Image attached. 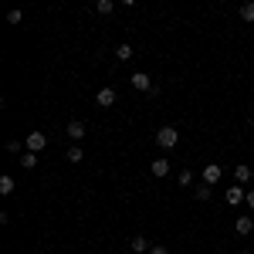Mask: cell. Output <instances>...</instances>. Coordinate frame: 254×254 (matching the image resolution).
<instances>
[{"label":"cell","mask_w":254,"mask_h":254,"mask_svg":"<svg viewBox=\"0 0 254 254\" xmlns=\"http://www.w3.org/2000/svg\"><path fill=\"white\" fill-rule=\"evenodd\" d=\"M176 142H180L176 126H159V129H156V146H159V149H173Z\"/></svg>","instance_id":"6da1fadb"},{"label":"cell","mask_w":254,"mask_h":254,"mask_svg":"<svg viewBox=\"0 0 254 254\" xmlns=\"http://www.w3.org/2000/svg\"><path fill=\"white\" fill-rule=\"evenodd\" d=\"M24 146H27L31 153H44V149H48V136H44L41 129H34V132H27V139H24Z\"/></svg>","instance_id":"7a4b0ae2"},{"label":"cell","mask_w":254,"mask_h":254,"mask_svg":"<svg viewBox=\"0 0 254 254\" xmlns=\"http://www.w3.org/2000/svg\"><path fill=\"white\" fill-rule=\"evenodd\" d=\"M224 200H227L231 207H241V203L248 200V190H244V183H234V187H227V193H224Z\"/></svg>","instance_id":"3957f363"},{"label":"cell","mask_w":254,"mask_h":254,"mask_svg":"<svg viewBox=\"0 0 254 254\" xmlns=\"http://www.w3.org/2000/svg\"><path fill=\"white\" fill-rule=\"evenodd\" d=\"M129 81H132V88H136V92H156V85H153V78H149L146 71H136Z\"/></svg>","instance_id":"277c9868"},{"label":"cell","mask_w":254,"mask_h":254,"mask_svg":"<svg viewBox=\"0 0 254 254\" xmlns=\"http://www.w3.org/2000/svg\"><path fill=\"white\" fill-rule=\"evenodd\" d=\"M64 132H68V139H71V142H81L88 129H85V122H78V119H71V122L64 126Z\"/></svg>","instance_id":"5b68a950"},{"label":"cell","mask_w":254,"mask_h":254,"mask_svg":"<svg viewBox=\"0 0 254 254\" xmlns=\"http://www.w3.org/2000/svg\"><path fill=\"white\" fill-rule=\"evenodd\" d=\"M149 173L156 176V180H163V176L170 173V159H166V156H156L153 163H149Z\"/></svg>","instance_id":"8992f818"},{"label":"cell","mask_w":254,"mask_h":254,"mask_svg":"<svg viewBox=\"0 0 254 254\" xmlns=\"http://www.w3.org/2000/svg\"><path fill=\"white\" fill-rule=\"evenodd\" d=\"M95 102L102 105V109H112V105H116V88H109V85H105V88H98Z\"/></svg>","instance_id":"52a82bcc"},{"label":"cell","mask_w":254,"mask_h":254,"mask_svg":"<svg viewBox=\"0 0 254 254\" xmlns=\"http://www.w3.org/2000/svg\"><path fill=\"white\" fill-rule=\"evenodd\" d=\"M203 183H210V187H214L217 180H220V176H224V170H220V166H217V163H207V166H203Z\"/></svg>","instance_id":"ba28073f"},{"label":"cell","mask_w":254,"mask_h":254,"mask_svg":"<svg viewBox=\"0 0 254 254\" xmlns=\"http://www.w3.org/2000/svg\"><path fill=\"white\" fill-rule=\"evenodd\" d=\"M234 231H237L241 237H248V234L254 231V220H251L248 214H241V217H237V224H234Z\"/></svg>","instance_id":"9c48e42d"},{"label":"cell","mask_w":254,"mask_h":254,"mask_svg":"<svg viewBox=\"0 0 254 254\" xmlns=\"http://www.w3.org/2000/svg\"><path fill=\"white\" fill-rule=\"evenodd\" d=\"M251 166H248V163H237L234 166V183H251Z\"/></svg>","instance_id":"30bf717a"},{"label":"cell","mask_w":254,"mask_h":254,"mask_svg":"<svg viewBox=\"0 0 254 254\" xmlns=\"http://www.w3.org/2000/svg\"><path fill=\"white\" fill-rule=\"evenodd\" d=\"M129 248H132V254H142V251H149L153 244H149V237L136 234V237H132V241H129Z\"/></svg>","instance_id":"8fae6325"},{"label":"cell","mask_w":254,"mask_h":254,"mask_svg":"<svg viewBox=\"0 0 254 254\" xmlns=\"http://www.w3.org/2000/svg\"><path fill=\"white\" fill-rule=\"evenodd\" d=\"M64 156H68V163H75V166H78L81 159H85V149H81L78 142H71V149H68V153H64Z\"/></svg>","instance_id":"7c38bea8"},{"label":"cell","mask_w":254,"mask_h":254,"mask_svg":"<svg viewBox=\"0 0 254 254\" xmlns=\"http://www.w3.org/2000/svg\"><path fill=\"white\" fill-rule=\"evenodd\" d=\"M210 193H214V187H210V183H200V187L193 190V196L200 200V203H207V200H210Z\"/></svg>","instance_id":"4fadbf2b"},{"label":"cell","mask_w":254,"mask_h":254,"mask_svg":"<svg viewBox=\"0 0 254 254\" xmlns=\"http://www.w3.org/2000/svg\"><path fill=\"white\" fill-rule=\"evenodd\" d=\"M14 187H17V183H14V176H10V173H3V176H0V193H3V196H7V193H14Z\"/></svg>","instance_id":"5bb4252c"},{"label":"cell","mask_w":254,"mask_h":254,"mask_svg":"<svg viewBox=\"0 0 254 254\" xmlns=\"http://www.w3.org/2000/svg\"><path fill=\"white\" fill-rule=\"evenodd\" d=\"M95 10L102 14V17H109V14L116 10V0H95Z\"/></svg>","instance_id":"9a60e30c"},{"label":"cell","mask_w":254,"mask_h":254,"mask_svg":"<svg viewBox=\"0 0 254 254\" xmlns=\"http://www.w3.org/2000/svg\"><path fill=\"white\" fill-rule=\"evenodd\" d=\"M132 55H136V48H132V44H119V48H116V58L119 61H129Z\"/></svg>","instance_id":"2e32d148"},{"label":"cell","mask_w":254,"mask_h":254,"mask_svg":"<svg viewBox=\"0 0 254 254\" xmlns=\"http://www.w3.org/2000/svg\"><path fill=\"white\" fill-rule=\"evenodd\" d=\"M20 166H24V170H34V166H38V153H31V149H27V153L20 156Z\"/></svg>","instance_id":"e0dca14e"},{"label":"cell","mask_w":254,"mask_h":254,"mask_svg":"<svg viewBox=\"0 0 254 254\" xmlns=\"http://www.w3.org/2000/svg\"><path fill=\"white\" fill-rule=\"evenodd\" d=\"M241 20H248V24H254V0H248V3L241 7Z\"/></svg>","instance_id":"ac0fdd59"},{"label":"cell","mask_w":254,"mask_h":254,"mask_svg":"<svg viewBox=\"0 0 254 254\" xmlns=\"http://www.w3.org/2000/svg\"><path fill=\"white\" fill-rule=\"evenodd\" d=\"M20 20H24V14H20L17 7H14V10H7V24H10V27H17Z\"/></svg>","instance_id":"d6986e66"},{"label":"cell","mask_w":254,"mask_h":254,"mask_svg":"<svg viewBox=\"0 0 254 254\" xmlns=\"http://www.w3.org/2000/svg\"><path fill=\"white\" fill-rule=\"evenodd\" d=\"M190 183H193V173H190V170H183V173H180V187H190Z\"/></svg>","instance_id":"ffe728a7"},{"label":"cell","mask_w":254,"mask_h":254,"mask_svg":"<svg viewBox=\"0 0 254 254\" xmlns=\"http://www.w3.org/2000/svg\"><path fill=\"white\" fill-rule=\"evenodd\" d=\"M149 254H170V248H166V244H153V248H149Z\"/></svg>","instance_id":"44dd1931"},{"label":"cell","mask_w":254,"mask_h":254,"mask_svg":"<svg viewBox=\"0 0 254 254\" xmlns=\"http://www.w3.org/2000/svg\"><path fill=\"white\" fill-rule=\"evenodd\" d=\"M244 203H248V207L254 210V190H248V200H244Z\"/></svg>","instance_id":"7402d4cb"},{"label":"cell","mask_w":254,"mask_h":254,"mask_svg":"<svg viewBox=\"0 0 254 254\" xmlns=\"http://www.w3.org/2000/svg\"><path fill=\"white\" fill-rule=\"evenodd\" d=\"M119 3H126V7H132V3H136V0H119Z\"/></svg>","instance_id":"603a6c76"}]
</instances>
